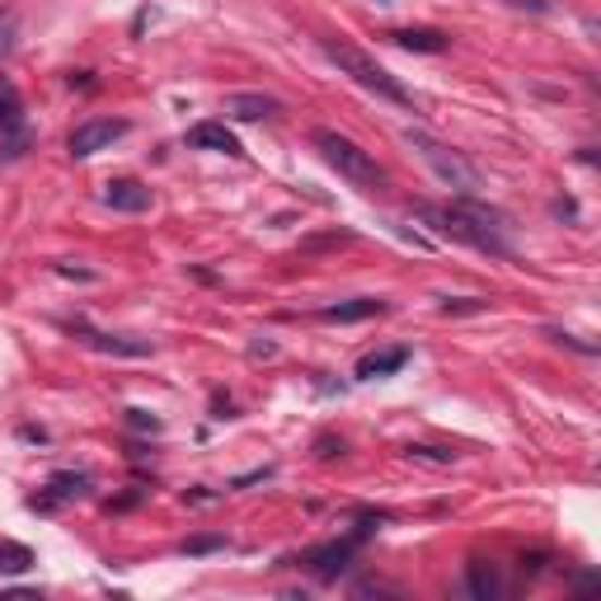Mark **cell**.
Returning a JSON list of instances; mask_svg holds the SVG:
<instances>
[{"label":"cell","instance_id":"7402d4cb","mask_svg":"<svg viewBox=\"0 0 601 601\" xmlns=\"http://www.w3.org/2000/svg\"><path fill=\"white\" fill-rule=\"evenodd\" d=\"M503 5H513V10H531V14H545V10H550V0H503Z\"/></svg>","mask_w":601,"mask_h":601},{"label":"cell","instance_id":"5bb4252c","mask_svg":"<svg viewBox=\"0 0 601 601\" xmlns=\"http://www.w3.org/2000/svg\"><path fill=\"white\" fill-rule=\"evenodd\" d=\"M395 48H409V52H446L451 38L442 34V28H390L385 34Z\"/></svg>","mask_w":601,"mask_h":601},{"label":"cell","instance_id":"6da1fadb","mask_svg":"<svg viewBox=\"0 0 601 601\" xmlns=\"http://www.w3.org/2000/svg\"><path fill=\"white\" fill-rule=\"evenodd\" d=\"M424 221H432V231H438L442 240H456V245H470L479 254H493V259H507L513 254V225H507V217L499 212V207H485L475 198H456L446 207H428L418 203L414 207Z\"/></svg>","mask_w":601,"mask_h":601},{"label":"cell","instance_id":"5b68a950","mask_svg":"<svg viewBox=\"0 0 601 601\" xmlns=\"http://www.w3.org/2000/svg\"><path fill=\"white\" fill-rule=\"evenodd\" d=\"M118 137H127V118H85V123H75L66 146L75 160H89L99 150H109Z\"/></svg>","mask_w":601,"mask_h":601},{"label":"cell","instance_id":"9a60e30c","mask_svg":"<svg viewBox=\"0 0 601 601\" xmlns=\"http://www.w3.org/2000/svg\"><path fill=\"white\" fill-rule=\"evenodd\" d=\"M404 363H409V348H381V353H367L357 363V381H381V376H395Z\"/></svg>","mask_w":601,"mask_h":601},{"label":"cell","instance_id":"52a82bcc","mask_svg":"<svg viewBox=\"0 0 601 601\" xmlns=\"http://www.w3.org/2000/svg\"><path fill=\"white\" fill-rule=\"evenodd\" d=\"M85 493H89V475H71V470H66V475H52L48 489H42L28 507H34V513H52V507H62V503H71V499H85Z\"/></svg>","mask_w":601,"mask_h":601},{"label":"cell","instance_id":"30bf717a","mask_svg":"<svg viewBox=\"0 0 601 601\" xmlns=\"http://www.w3.org/2000/svg\"><path fill=\"white\" fill-rule=\"evenodd\" d=\"M278 109H282V103L273 95H245V89L221 99V113L225 118H240V123H259V118H273Z\"/></svg>","mask_w":601,"mask_h":601},{"label":"cell","instance_id":"d6986e66","mask_svg":"<svg viewBox=\"0 0 601 601\" xmlns=\"http://www.w3.org/2000/svg\"><path fill=\"white\" fill-rule=\"evenodd\" d=\"M485 306H489L485 296H461V300H446L442 315H465V310H485Z\"/></svg>","mask_w":601,"mask_h":601},{"label":"cell","instance_id":"ac0fdd59","mask_svg":"<svg viewBox=\"0 0 601 601\" xmlns=\"http://www.w3.org/2000/svg\"><path fill=\"white\" fill-rule=\"evenodd\" d=\"M212 550H225V536H193V540H184V554H212Z\"/></svg>","mask_w":601,"mask_h":601},{"label":"cell","instance_id":"44dd1931","mask_svg":"<svg viewBox=\"0 0 601 601\" xmlns=\"http://www.w3.org/2000/svg\"><path fill=\"white\" fill-rule=\"evenodd\" d=\"M10 38H14V14H0V57H5Z\"/></svg>","mask_w":601,"mask_h":601},{"label":"cell","instance_id":"cb8c5ba5","mask_svg":"<svg viewBox=\"0 0 601 601\" xmlns=\"http://www.w3.org/2000/svg\"><path fill=\"white\" fill-rule=\"evenodd\" d=\"M14 99H20V95H14L10 75H5V71H0V109H5V103H14Z\"/></svg>","mask_w":601,"mask_h":601},{"label":"cell","instance_id":"2e32d148","mask_svg":"<svg viewBox=\"0 0 601 601\" xmlns=\"http://www.w3.org/2000/svg\"><path fill=\"white\" fill-rule=\"evenodd\" d=\"M465 588H470V597H479V601H493V597H503V578L493 564H470L465 568Z\"/></svg>","mask_w":601,"mask_h":601},{"label":"cell","instance_id":"277c9868","mask_svg":"<svg viewBox=\"0 0 601 601\" xmlns=\"http://www.w3.org/2000/svg\"><path fill=\"white\" fill-rule=\"evenodd\" d=\"M404 142H409V146L418 150V156H424V164H428V170L442 179L446 188L465 193V198L485 188V174H479V164H475V160H465L461 150H451L446 142L428 137V132H418V127H409V132H404Z\"/></svg>","mask_w":601,"mask_h":601},{"label":"cell","instance_id":"8fae6325","mask_svg":"<svg viewBox=\"0 0 601 601\" xmlns=\"http://www.w3.org/2000/svg\"><path fill=\"white\" fill-rule=\"evenodd\" d=\"M103 203H109L113 212H146L150 188L142 179H113V184H103Z\"/></svg>","mask_w":601,"mask_h":601},{"label":"cell","instance_id":"7a4b0ae2","mask_svg":"<svg viewBox=\"0 0 601 601\" xmlns=\"http://www.w3.org/2000/svg\"><path fill=\"white\" fill-rule=\"evenodd\" d=\"M320 52L329 57V62L339 66V75H348V81L357 85V89H367V95H376V99H385V103H400V109H409L414 103V95L404 89L395 75H390L381 62H376L371 52H363L357 42H343V38H320Z\"/></svg>","mask_w":601,"mask_h":601},{"label":"cell","instance_id":"4fadbf2b","mask_svg":"<svg viewBox=\"0 0 601 601\" xmlns=\"http://www.w3.org/2000/svg\"><path fill=\"white\" fill-rule=\"evenodd\" d=\"M71 329H75V339L89 343V348H99V353H118V357H146V353H150V343H142V339L95 334V329H85V324H71Z\"/></svg>","mask_w":601,"mask_h":601},{"label":"cell","instance_id":"9c48e42d","mask_svg":"<svg viewBox=\"0 0 601 601\" xmlns=\"http://www.w3.org/2000/svg\"><path fill=\"white\" fill-rule=\"evenodd\" d=\"M390 300L381 296H353V300H334V306L320 310L324 324H357V320H371V315H385Z\"/></svg>","mask_w":601,"mask_h":601},{"label":"cell","instance_id":"7c38bea8","mask_svg":"<svg viewBox=\"0 0 601 601\" xmlns=\"http://www.w3.org/2000/svg\"><path fill=\"white\" fill-rule=\"evenodd\" d=\"M188 146L193 150H221V156H245L235 142V132L225 127V123H198V127H188Z\"/></svg>","mask_w":601,"mask_h":601},{"label":"cell","instance_id":"ba28073f","mask_svg":"<svg viewBox=\"0 0 601 601\" xmlns=\"http://www.w3.org/2000/svg\"><path fill=\"white\" fill-rule=\"evenodd\" d=\"M28 150V123H24V109L20 99L0 109V160H20Z\"/></svg>","mask_w":601,"mask_h":601},{"label":"cell","instance_id":"8992f818","mask_svg":"<svg viewBox=\"0 0 601 601\" xmlns=\"http://www.w3.org/2000/svg\"><path fill=\"white\" fill-rule=\"evenodd\" d=\"M363 536H367V531H357V536H343V540H329V545H315V550H306V554H296V564L315 568V574H320V578H334L339 568L353 560V550L363 545Z\"/></svg>","mask_w":601,"mask_h":601},{"label":"cell","instance_id":"3957f363","mask_svg":"<svg viewBox=\"0 0 601 601\" xmlns=\"http://www.w3.org/2000/svg\"><path fill=\"white\" fill-rule=\"evenodd\" d=\"M310 142L324 156L329 170H339L343 179H348V184H357V188H381L385 184V170L353 137H343V132H334V127H315Z\"/></svg>","mask_w":601,"mask_h":601},{"label":"cell","instance_id":"603a6c76","mask_svg":"<svg viewBox=\"0 0 601 601\" xmlns=\"http://www.w3.org/2000/svg\"><path fill=\"white\" fill-rule=\"evenodd\" d=\"M127 418H132V428H150V432L160 428V424H156V418H150L146 409H127Z\"/></svg>","mask_w":601,"mask_h":601},{"label":"cell","instance_id":"ffe728a7","mask_svg":"<svg viewBox=\"0 0 601 601\" xmlns=\"http://www.w3.org/2000/svg\"><path fill=\"white\" fill-rule=\"evenodd\" d=\"M414 461H432V465H451V451H438V446H409Z\"/></svg>","mask_w":601,"mask_h":601},{"label":"cell","instance_id":"e0dca14e","mask_svg":"<svg viewBox=\"0 0 601 601\" xmlns=\"http://www.w3.org/2000/svg\"><path fill=\"white\" fill-rule=\"evenodd\" d=\"M34 568V550L20 540H0V574H28Z\"/></svg>","mask_w":601,"mask_h":601},{"label":"cell","instance_id":"d4e9b609","mask_svg":"<svg viewBox=\"0 0 601 601\" xmlns=\"http://www.w3.org/2000/svg\"><path fill=\"white\" fill-rule=\"evenodd\" d=\"M381 5H395V0H381Z\"/></svg>","mask_w":601,"mask_h":601}]
</instances>
